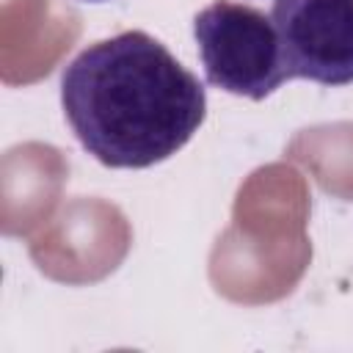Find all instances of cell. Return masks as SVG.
Masks as SVG:
<instances>
[{"instance_id":"6da1fadb","label":"cell","mask_w":353,"mask_h":353,"mask_svg":"<svg viewBox=\"0 0 353 353\" xmlns=\"http://www.w3.org/2000/svg\"><path fill=\"white\" fill-rule=\"evenodd\" d=\"M63 116L108 168H149L176 154L207 116L204 83L143 30L88 44L61 74Z\"/></svg>"},{"instance_id":"7a4b0ae2","label":"cell","mask_w":353,"mask_h":353,"mask_svg":"<svg viewBox=\"0 0 353 353\" xmlns=\"http://www.w3.org/2000/svg\"><path fill=\"white\" fill-rule=\"evenodd\" d=\"M193 36L204 80L226 94L262 102L292 80L273 19L254 6L215 0L196 14Z\"/></svg>"},{"instance_id":"3957f363","label":"cell","mask_w":353,"mask_h":353,"mask_svg":"<svg viewBox=\"0 0 353 353\" xmlns=\"http://www.w3.org/2000/svg\"><path fill=\"white\" fill-rule=\"evenodd\" d=\"M270 19L290 77L331 88L353 83V0H273Z\"/></svg>"},{"instance_id":"277c9868","label":"cell","mask_w":353,"mask_h":353,"mask_svg":"<svg viewBox=\"0 0 353 353\" xmlns=\"http://www.w3.org/2000/svg\"><path fill=\"white\" fill-rule=\"evenodd\" d=\"M85 3H105V0H85Z\"/></svg>"}]
</instances>
